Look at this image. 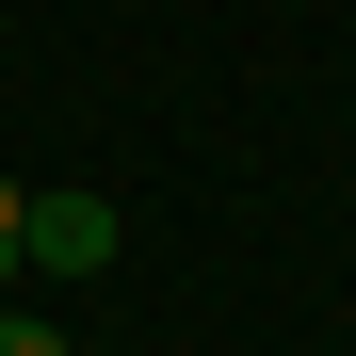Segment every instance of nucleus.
Here are the masks:
<instances>
[{
	"instance_id": "obj_2",
	"label": "nucleus",
	"mask_w": 356,
	"mask_h": 356,
	"mask_svg": "<svg viewBox=\"0 0 356 356\" xmlns=\"http://www.w3.org/2000/svg\"><path fill=\"white\" fill-rule=\"evenodd\" d=\"M0 356H81L65 324H33V308H0Z\"/></svg>"
},
{
	"instance_id": "obj_3",
	"label": "nucleus",
	"mask_w": 356,
	"mask_h": 356,
	"mask_svg": "<svg viewBox=\"0 0 356 356\" xmlns=\"http://www.w3.org/2000/svg\"><path fill=\"white\" fill-rule=\"evenodd\" d=\"M17 259H33V195L0 178V275H17Z\"/></svg>"
},
{
	"instance_id": "obj_1",
	"label": "nucleus",
	"mask_w": 356,
	"mask_h": 356,
	"mask_svg": "<svg viewBox=\"0 0 356 356\" xmlns=\"http://www.w3.org/2000/svg\"><path fill=\"white\" fill-rule=\"evenodd\" d=\"M113 243H130L113 195H33V259H49V275H113Z\"/></svg>"
}]
</instances>
